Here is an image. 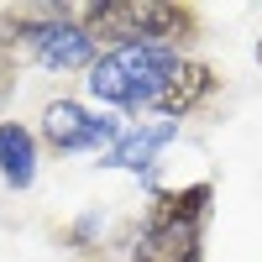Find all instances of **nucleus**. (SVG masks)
Masks as SVG:
<instances>
[{"label":"nucleus","mask_w":262,"mask_h":262,"mask_svg":"<svg viewBox=\"0 0 262 262\" xmlns=\"http://www.w3.org/2000/svg\"><path fill=\"white\" fill-rule=\"evenodd\" d=\"M179 53L163 48V42H131V48H111L95 58L90 69V95L116 105V111H147V105H158L163 84L173 79V69H179Z\"/></svg>","instance_id":"1"},{"label":"nucleus","mask_w":262,"mask_h":262,"mask_svg":"<svg viewBox=\"0 0 262 262\" xmlns=\"http://www.w3.org/2000/svg\"><path fill=\"white\" fill-rule=\"evenodd\" d=\"M42 137L53 152H111L121 137V121L84 111L79 100H53L42 111Z\"/></svg>","instance_id":"2"},{"label":"nucleus","mask_w":262,"mask_h":262,"mask_svg":"<svg viewBox=\"0 0 262 262\" xmlns=\"http://www.w3.org/2000/svg\"><path fill=\"white\" fill-rule=\"evenodd\" d=\"M74 21L84 32L100 42H111V48H131V42H142V0H100V6H74Z\"/></svg>","instance_id":"3"},{"label":"nucleus","mask_w":262,"mask_h":262,"mask_svg":"<svg viewBox=\"0 0 262 262\" xmlns=\"http://www.w3.org/2000/svg\"><path fill=\"white\" fill-rule=\"evenodd\" d=\"M173 137H179V126H173V121H142V126H131V131H121V137H116V147L105 152V168L147 173Z\"/></svg>","instance_id":"4"},{"label":"nucleus","mask_w":262,"mask_h":262,"mask_svg":"<svg viewBox=\"0 0 262 262\" xmlns=\"http://www.w3.org/2000/svg\"><path fill=\"white\" fill-rule=\"evenodd\" d=\"M215 84H221V79H215V69H210V63L184 58L179 69H173V79L163 84L158 111H163V116H173V121H179V116H194V111H200V105L215 95Z\"/></svg>","instance_id":"5"},{"label":"nucleus","mask_w":262,"mask_h":262,"mask_svg":"<svg viewBox=\"0 0 262 262\" xmlns=\"http://www.w3.org/2000/svg\"><path fill=\"white\" fill-rule=\"evenodd\" d=\"M200 37V11L173 6V0H142V42H163L179 53V42Z\"/></svg>","instance_id":"6"},{"label":"nucleus","mask_w":262,"mask_h":262,"mask_svg":"<svg viewBox=\"0 0 262 262\" xmlns=\"http://www.w3.org/2000/svg\"><path fill=\"white\" fill-rule=\"evenodd\" d=\"M131 262H200V226H147Z\"/></svg>","instance_id":"7"},{"label":"nucleus","mask_w":262,"mask_h":262,"mask_svg":"<svg viewBox=\"0 0 262 262\" xmlns=\"http://www.w3.org/2000/svg\"><path fill=\"white\" fill-rule=\"evenodd\" d=\"M210 200H215V189H210V184L163 189L158 200H152V215H147V226H205V215H210Z\"/></svg>","instance_id":"8"},{"label":"nucleus","mask_w":262,"mask_h":262,"mask_svg":"<svg viewBox=\"0 0 262 262\" xmlns=\"http://www.w3.org/2000/svg\"><path fill=\"white\" fill-rule=\"evenodd\" d=\"M0 179L11 189H32L37 179V137L21 121H0Z\"/></svg>","instance_id":"9"},{"label":"nucleus","mask_w":262,"mask_h":262,"mask_svg":"<svg viewBox=\"0 0 262 262\" xmlns=\"http://www.w3.org/2000/svg\"><path fill=\"white\" fill-rule=\"evenodd\" d=\"M257 63H262V42H257Z\"/></svg>","instance_id":"10"}]
</instances>
